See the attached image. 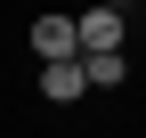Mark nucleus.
<instances>
[{
    "mask_svg": "<svg viewBox=\"0 0 146 138\" xmlns=\"http://www.w3.org/2000/svg\"><path fill=\"white\" fill-rule=\"evenodd\" d=\"M33 49H41V65L81 57V49H73V16H33Z\"/></svg>",
    "mask_w": 146,
    "mask_h": 138,
    "instance_id": "f03ea898",
    "label": "nucleus"
},
{
    "mask_svg": "<svg viewBox=\"0 0 146 138\" xmlns=\"http://www.w3.org/2000/svg\"><path fill=\"white\" fill-rule=\"evenodd\" d=\"M81 81L114 90V81H130V57H122V49H98V57H81Z\"/></svg>",
    "mask_w": 146,
    "mask_h": 138,
    "instance_id": "20e7f679",
    "label": "nucleus"
},
{
    "mask_svg": "<svg viewBox=\"0 0 146 138\" xmlns=\"http://www.w3.org/2000/svg\"><path fill=\"white\" fill-rule=\"evenodd\" d=\"M41 90L57 98V106H65V98H81V90H89V81H81V57H57V65H41Z\"/></svg>",
    "mask_w": 146,
    "mask_h": 138,
    "instance_id": "7ed1b4c3",
    "label": "nucleus"
},
{
    "mask_svg": "<svg viewBox=\"0 0 146 138\" xmlns=\"http://www.w3.org/2000/svg\"><path fill=\"white\" fill-rule=\"evenodd\" d=\"M73 49H81V57H98V49H122V8H114V0L73 16Z\"/></svg>",
    "mask_w": 146,
    "mask_h": 138,
    "instance_id": "f257e3e1",
    "label": "nucleus"
}]
</instances>
